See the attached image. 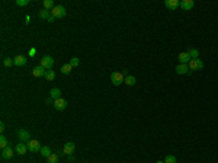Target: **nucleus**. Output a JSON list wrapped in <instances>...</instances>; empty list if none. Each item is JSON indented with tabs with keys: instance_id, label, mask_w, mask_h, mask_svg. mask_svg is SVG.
I'll return each instance as SVG.
<instances>
[{
	"instance_id": "1",
	"label": "nucleus",
	"mask_w": 218,
	"mask_h": 163,
	"mask_svg": "<svg viewBox=\"0 0 218 163\" xmlns=\"http://www.w3.org/2000/svg\"><path fill=\"white\" fill-rule=\"evenodd\" d=\"M51 15H52L54 17H58V19H61V17H64L66 15H67V10H66V7H64V6L58 5V6H55V7L51 10Z\"/></svg>"
},
{
	"instance_id": "2",
	"label": "nucleus",
	"mask_w": 218,
	"mask_h": 163,
	"mask_svg": "<svg viewBox=\"0 0 218 163\" xmlns=\"http://www.w3.org/2000/svg\"><path fill=\"white\" fill-rule=\"evenodd\" d=\"M41 66L45 68V70H51L54 67V58L51 56H44L41 58Z\"/></svg>"
},
{
	"instance_id": "3",
	"label": "nucleus",
	"mask_w": 218,
	"mask_h": 163,
	"mask_svg": "<svg viewBox=\"0 0 218 163\" xmlns=\"http://www.w3.org/2000/svg\"><path fill=\"white\" fill-rule=\"evenodd\" d=\"M111 80H112V83L115 84V86H121V84L124 83L125 77L122 76L121 72H113V73L111 74Z\"/></svg>"
},
{
	"instance_id": "4",
	"label": "nucleus",
	"mask_w": 218,
	"mask_h": 163,
	"mask_svg": "<svg viewBox=\"0 0 218 163\" xmlns=\"http://www.w3.org/2000/svg\"><path fill=\"white\" fill-rule=\"evenodd\" d=\"M189 68L190 70H202L204 68V61L201 58H195V60H190L189 63Z\"/></svg>"
},
{
	"instance_id": "5",
	"label": "nucleus",
	"mask_w": 218,
	"mask_h": 163,
	"mask_svg": "<svg viewBox=\"0 0 218 163\" xmlns=\"http://www.w3.org/2000/svg\"><path fill=\"white\" fill-rule=\"evenodd\" d=\"M17 138L21 140V143H25V141L31 140V134H29L28 130H19L17 131Z\"/></svg>"
},
{
	"instance_id": "6",
	"label": "nucleus",
	"mask_w": 218,
	"mask_h": 163,
	"mask_svg": "<svg viewBox=\"0 0 218 163\" xmlns=\"http://www.w3.org/2000/svg\"><path fill=\"white\" fill-rule=\"evenodd\" d=\"M28 149H29V152H41V144H39V141L38 140H29L28 141Z\"/></svg>"
},
{
	"instance_id": "7",
	"label": "nucleus",
	"mask_w": 218,
	"mask_h": 163,
	"mask_svg": "<svg viewBox=\"0 0 218 163\" xmlns=\"http://www.w3.org/2000/svg\"><path fill=\"white\" fill-rule=\"evenodd\" d=\"M54 108H55L57 111H64L67 108V101L63 99V98L57 99V101H54Z\"/></svg>"
},
{
	"instance_id": "8",
	"label": "nucleus",
	"mask_w": 218,
	"mask_h": 163,
	"mask_svg": "<svg viewBox=\"0 0 218 163\" xmlns=\"http://www.w3.org/2000/svg\"><path fill=\"white\" fill-rule=\"evenodd\" d=\"M13 154H15V150H13L10 146H7L6 149H3V150H2V159H3V160L12 159V156H13Z\"/></svg>"
},
{
	"instance_id": "9",
	"label": "nucleus",
	"mask_w": 218,
	"mask_h": 163,
	"mask_svg": "<svg viewBox=\"0 0 218 163\" xmlns=\"http://www.w3.org/2000/svg\"><path fill=\"white\" fill-rule=\"evenodd\" d=\"M45 73H47V70H45L41 64L32 68V74H34L35 77H45Z\"/></svg>"
},
{
	"instance_id": "10",
	"label": "nucleus",
	"mask_w": 218,
	"mask_h": 163,
	"mask_svg": "<svg viewBox=\"0 0 218 163\" xmlns=\"http://www.w3.org/2000/svg\"><path fill=\"white\" fill-rule=\"evenodd\" d=\"M178 60H179V64H189L192 58H190V56L186 51H183V52H180L178 56Z\"/></svg>"
},
{
	"instance_id": "11",
	"label": "nucleus",
	"mask_w": 218,
	"mask_h": 163,
	"mask_svg": "<svg viewBox=\"0 0 218 163\" xmlns=\"http://www.w3.org/2000/svg\"><path fill=\"white\" fill-rule=\"evenodd\" d=\"M164 5H166V7H167L169 10H176L180 6V2L179 0H166Z\"/></svg>"
},
{
	"instance_id": "12",
	"label": "nucleus",
	"mask_w": 218,
	"mask_h": 163,
	"mask_svg": "<svg viewBox=\"0 0 218 163\" xmlns=\"http://www.w3.org/2000/svg\"><path fill=\"white\" fill-rule=\"evenodd\" d=\"M63 150H64V153H66L67 156H70V154H73L74 150H76V144H74L73 141H68V143L64 144V149H63Z\"/></svg>"
},
{
	"instance_id": "13",
	"label": "nucleus",
	"mask_w": 218,
	"mask_h": 163,
	"mask_svg": "<svg viewBox=\"0 0 218 163\" xmlns=\"http://www.w3.org/2000/svg\"><path fill=\"white\" fill-rule=\"evenodd\" d=\"M28 144H25V143H17L16 144V149H15V152L17 153V154H21V156H23L25 153L28 152Z\"/></svg>"
},
{
	"instance_id": "14",
	"label": "nucleus",
	"mask_w": 218,
	"mask_h": 163,
	"mask_svg": "<svg viewBox=\"0 0 218 163\" xmlns=\"http://www.w3.org/2000/svg\"><path fill=\"white\" fill-rule=\"evenodd\" d=\"M176 73L178 74H188L190 72L189 68V64H179V66H176Z\"/></svg>"
},
{
	"instance_id": "15",
	"label": "nucleus",
	"mask_w": 218,
	"mask_h": 163,
	"mask_svg": "<svg viewBox=\"0 0 218 163\" xmlns=\"http://www.w3.org/2000/svg\"><path fill=\"white\" fill-rule=\"evenodd\" d=\"M13 63H15V66L21 67V66H25V64L28 63V58H26L25 56H16L15 58H13Z\"/></svg>"
},
{
	"instance_id": "16",
	"label": "nucleus",
	"mask_w": 218,
	"mask_h": 163,
	"mask_svg": "<svg viewBox=\"0 0 218 163\" xmlns=\"http://www.w3.org/2000/svg\"><path fill=\"white\" fill-rule=\"evenodd\" d=\"M193 6H195V2H193V0H183V2H180V7H182L183 10H190Z\"/></svg>"
},
{
	"instance_id": "17",
	"label": "nucleus",
	"mask_w": 218,
	"mask_h": 163,
	"mask_svg": "<svg viewBox=\"0 0 218 163\" xmlns=\"http://www.w3.org/2000/svg\"><path fill=\"white\" fill-rule=\"evenodd\" d=\"M186 52L190 56V58H192V60H195V58H198V57H199V51L196 50V48H193V47H189V48L186 50Z\"/></svg>"
},
{
	"instance_id": "18",
	"label": "nucleus",
	"mask_w": 218,
	"mask_h": 163,
	"mask_svg": "<svg viewBox=\"0 0 218 163\" xmlns=\"http://www.w3.org/2000/svg\"><path fill=\"white\" fill-rule=\"evenodd\" d=\"M124 83L127 84V86H134L137 83V79H135V76H127L125 80H124Z\"/></svg>"
},
{
	"instance_id": "19",
	"label": "nucleus",
	"mask_w": 218,
	"mask_h": 163,
	"mask_svg": "<svg viewBox=\"0 0 218 163\" xmlns=\"http://www.w3.org/2000/svg\"><path fill=\"white\" fill-rule=\"evenodd\" d=\"M41 154H42V157H50L51 154H52V153H51V149L48 146H44V147H41Z\"/></svg>"
},
{
	"instance_id": "20",
	"label": "nucleus",
	"mask_w": 218,
	"mask_h": 163,
	"mask_svg": "<svg viewBox=\"0 0 218 163\" xmlns=\"http://www.w3.org/2000/svg\"><path fill=\"white\" fill-rule=\"evenodd\" d=\"M51 98L54 99V101H57V99H60L61 98V90L57 89V87H54V89L51 90Z\"/></svg>"
},
{
	"instance_id": "21",
	"label": "nucleus",
	"mask_w": 218,
	"mask_h": 163,
	"mask_svg": "<svg viewBox=\"0 0 218 163\" xmlns=\"http://www.w3.org/2000/svg\"><path fill=\"white\" fill-rule=\"evenodd\" d=\"M42 5H44V9H47V10H48V9L52 10V9L55 7V5H54V2H52V0H44V2H42Z\"/></svg>"
},
{
	"instance_id": "22",
	"label": "nucleus",
	"mask_w": 218,
	"mask_h": 163,
	"mask_svg": "<svg viewBox=\"0 0 218 163\" xmlns=\"http://www.w3.org/2000/svg\"><path fill=\"white\" fill-rule=\"evenodd\" d=\"M71 68H73V66L70 64V63H67V64H64L61 67V73L63 74H70L71 73Z\"/></svg>"
},
{
	"instance_id": "23",
	"label": "nucleus",
	"mask_w": 218,
	"mask_h": 163,
	"mask_svg": "<svg viewBox=\"0 0 218 163\" xmlns=\"http://www.w3.org/2000/svg\"><path fill=\"white\" fill-rule=\"evenodd\" d=\"M7 146H9V141H7V138H6L5 135L2 134L0 135V149L3 150V149H6Z\"/></svg>"
},
{
	"instance_id": "24",
	"label": "nucleus",
	"mask_w": 218,
	"mask_h": 163,
	"mask_svg": "<svg viewBox=\"0 0 218 163\" xmlns=\"http://www.w3.org/2000/svg\"><path fill=\"white\" fill-rule=\"evenodd\" d=\"M45 79L51 82V80L55 79V73H54V70H47V73H45Z\"/></svg>"
},
{
	"instance_id": "25",
	"label": "nucleus",
	"mask_w": 218,
	"mask_h": 163,
	"mask_svg": "<svg viewBox=\"0 0 218 163\" xmlns=\"http://www.w3.org/2000/svg\"><path fill=\"white\" fill-rule=\"evenodd\" d=\"M47 163H58V154L52 153L50 157H47Z\"/></svg>"
},
{
	"instance_id": "26",
	"label": "nucleus",
	"mask_w": 218,
	"mask_h": 163,
	"mask_svg": "<svg viewBox=\"0 0 218 163\" xmlns=\"http://www.w3.org/2000/svg\"><path fill=\"white\" fill-rule=\"evenodd\" d=\"M51 15H50V10H47V9H42V10L39 12V17L41 19H48Z\"/></svg>"
},
{
	"instance_id": "27",
	"label": "nucleus",
	"mask_w": 218,
	"mask_h": 163,
	"mask_svg": "<svg viewBox=\"0 0 218 163\" xmlns=\"http://www.w3.org/2000/svg\"><path fill=\"white\" fill-rule=\"evenodd\" d=\"M164 163H178V160H176V157H174L173 154H167L166 156V159L163 160Z\"/></svg>"
},
{
	"instance_id": "28",
	"label": "nucleus",
	"mask_w": 218,
	"mask_h": 163,
	"mask_svg": "<svg viewBox=\"0 0 218 163\" xmlns=\"http://www.w3.org/2000/svg\"><path fill=\"white\" fill-rule=\"evenodd\" d=\"M13 64H15V63H13V58H5V61H3V66H5V67H10Z\"/></svg>"
},
{
	"instance_id": "29",
	"label": "nucleus",
	"mask_w": 218,
	"mask_h": 163,
	"mask_svg": "<svg viewBox=\"0 0 218 163\" xmlns=\"http://www.w3.org/2000/svg\"><path fill=\"white\" fill-rule=\"evenodd\" d=\"M78 63H80V61H78L77 57H71V58H70V64H71L73 67H77Z\"/></svg>"
},
{
	"instance_id": "30",
	"label": "nucleus",
	"mask_w": 218,
	"mask_h": 163,
	"mask_svg": "<svg viewBox=\"0 0 218 163\" xmlns=\"http://www.w3.org/2000/svg\"><path fill=\"white\" fill-rule=\"evenodd\" d=\"M16 5L23 7V6H28L29 5V0H16Z\"/></svg>"
},
{
	"instance_id": "31",
	"label": "nucleus",
	"mask_w": 218,
	"mask_h": 163,
	"mask_svg": "<svg viewBox=\"0 0 218 163\" xmlns=\"http://www.w3.org/2000/svg\"><path fill=\"white\" fill-rule=\"evenodd\" d=\"M28 54H29V57H34L35 54H36V50H35V48H31V50H29V52H28Z\"/></svg>"
},
{
	"instance_id": "32",
	"label": "nucleus",
	"mask_w": 218,
	"mask_h": 163,
	"mask_svg": "<svg viewBox=\"0 0 218 163\" xmlns=\"http://www.w3.org/2000/svg\"><path fill=\"white\" fill-rule=\"evenodd\" d=\"M121 73H122V76H124V77H127V76H129V74H128V70H127V68H124V70L121 72Z\"/></svg>"
},
{
	"instance_id": "33",
	"label": "nucleus",
	"mask_w": 218,
	"mask_h": 163,
	"mask_svg": "<svg viewBox=\"0 0 218 163\" xmlns=\"http://www.w3.org/2000/svg\"><path fill=\"white\" fill-rule=\"evenodd\" d=\"M5 130H6V125H5V122H0V131L3 133Z\"/></svg>"
},
{
	"instance_id": "34",
	"label": "nucleus",
	"mask_w": 218,
	"mask_h": 163,
	"mask_svg": "<svg viewBox=\"0 0 218 163\" xmlns=\"http://www.w3.org/2000/svg\"><path fill=\"white\" fill-rule=\"evenodd\" d=\"M54 19H55V17H54V16H52V15H51V16L48 17V19H47V21H48V22L51 23V22H54Z\"/></svg>"
},
{
	"instance_id": "35",
	"label": "nucleus",
	"mask_w": 218,
	"mask_h": 163,
	"mask_svg": "<svg viewBox=\"0 0 218 163\" xmlns=\"http://www.w3.org/2000/svg\"><path fill=\"white\" fill-rule=\"evenodd\" d=\"M68 160H70V162H73V160H74V156H73V154H70V156H68Z\"/></svg>"
},
{
	"instance_id": "36",
	"label": "nucleus",
	"mask_w": 218,
	"mask_h": 163,
	"mask_svg": "<svg viewBox=\"0 0 218 163\" xmlns=\"http://www.w3.org/2000/svg\"><path fill=\"white\" fill-rule=\"evenodd\" d=\"M156 163H164V162H156Z\"/></svg>"
}]
</instances>
